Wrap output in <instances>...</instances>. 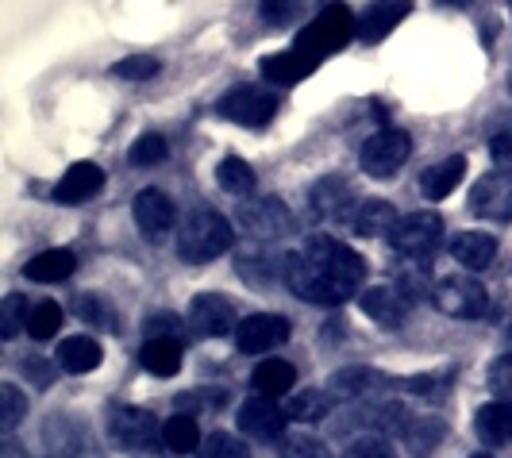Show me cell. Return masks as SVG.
Returning a JSON list of instances; mask_svg holds the SVG:
<instances>
[{"label": "cell", "instance_id": "obj_15", "mask_svg": "<svg viewBox=\"0 0 512 458\" xmlns=\"http://www.w3.org/2000/svg\"><path fill=\"white\" fill-rule=\"evenodd\" d=\"M104 185V170L97 162H74L62 181L54 185V204H81L89 201L93 193H101Z\"/></svg>", "mask_w": 512, "mask_h": 458}, {"label": "cell", "instance_id": "obj_16", "mask_svg": "<svg viewBox=\"0 0 512 458\" xmlns=\"http://www.w3.org/2000/svg\"><path fill=\"white\" fill-rule=\"evenodd\" d=\"M412 12V0H374L366 8V16L359 20V39L362 43H382L393 27H401V20Z\"/></svg>", "mask_w": 512, "mask_h": 458}, {"label": "cell", "instance_id": "obj_20", "mask_svg": "<svg viewBox=\"0 0 512 458\" xmlns=\"http://www.w3.org/2000/svg\"><path fill=\"white\" fill-rule=\"evenodd\" d=\"M474 432L486 447H512V401H493L478 408Z\"/></svg>", "mask_w": 512, "mask_h": 458}, {"label": "cell", "instance_id": "obj_27", "mask_svg": "<svg viewBox=\"0 0 512 458\" xmlns=\"http://www.w3.org/2000/svg\"><path fill=\"white\" fill-rule=\"evenodd\" d=\"M251 385H255V393H262V397H285L297 385V370L289 362H282V358H266V362L255 366Z\"/></svg>", "mask_w": 512, "mask_h": 458}, {"label": "cell", "instance_id": "obj_9", "mask_svg": "<svg viewBox=\"0 0 512 458\" xmlns=\"http://www.w3.org/2000/svg\"><path fill=\"white\" fill-rule=\"evenodd\" d=\"M470 212L482 220H512V166L493 170L470 189Z\"/></svg>", "mask_w": 512, "mask_h": 458}, {"label": "cell", "instance_id": "obj_41", "mask_svg": "<svg viewBox=\"0 0 512 458\" xmlns=\"http://www.w3.org/2000/svg\"><path fill=\"white\" fill-rule=\"evenodd\" d=\"M0 416H4V432H12L20 420H24V412H27V401H24V393L16 389V385L8 382V385H0Z\"/></svg>", "mask_w": 512, "mask_h": 458}, {"label": "cell", "instance_id": "obj_32", "mask_svg": "<svg viewBox=\"0 0 512 458\" xmlns=\"http://www.w3.org/2000/svg\"><path fill=\"white\" fill-rule=\"evenodd\" d=\"M216 181H220V189H228L235 197H247V193L255 189V170H251L243 158L228 154V158L216 166Z\"/></svg>", "mask_w": 512, "mask_h": 458}, {"label": "cell", "instance_id": "obj_35", "mask_svg": "<svg viewBox=\"0 0 512 458\" xmlns=\"http://www.w3.org/2000/svg\"><path fill=\"white\" fill-rule=\"evenodd\" d=\"M197 458H251V451H247V443L235 439V435L212 432L205 443L197 447Z\"/></svg>", "mask_w": 512, "mask_h": 458}, {"label": "cell", "instance_id": "obj_2", "mask_svg": "<svg viewBox=\"0 0 512 458\" xmlns=\"http://www.w3.org/2000/svg\"><path fill=\"white\" fill-rule=\"evenodd\" d=\"M355 35H359L355 12H351L347 4H328L320 16H312V24L301 27V35H297L293 47L301 54H308L312 62H324V58H332L335 51H343Z\"/></svg>", "mask_w": 512, "mask_h": 458}, {"label": "cell", "instance_id": "obj_8", "mask_svg": "<svg viewBox=\"0 0 512 458\" xmlns=\"http://www.w3.org/2000/svg\"><path fill=\"white\" fill-rule=\"evenodd\" d=\"M285 339H289V320L278 312H255V316L239 320V331H235V343L243 355H266V351L282 347Z\"/></svg>", "mask_w": 512, "mask_h": 458}, {"label": "cell", "instance_id": "obj_40", "mask_svg": "<svg viewBox=\"0 0 512 458\" xmlns=\"http://www.w3.org/2000/svg\"><path fill=\"white\" fill-rule=\"evenodd\" d=\"M77 316L85 320V324H97V328H116V316H112V308L104 305L97 293H85V297H77Z\"/></svg>", "mask_w": 512, "mask_h": 458}, {"label": "cell", "instance_id": "obj_5", "mask_svg": "<svg viewBox=\"0 0 512 458\" xmlns=\"http://www.w3.org/2000/svg\"><path fill=\"white\" fill-rule=\"evenodd\" d=\"M432 301L443 316H455V320H478L489 312V293L482 289V281L466 278V274L439 278L432 289Z\"/></svg>", "mask_w": 512, "mask_h": 458}, {"label": "cell", "instance_id": "obj_30", "mask_svg": "<svg viewBox=\"0 0 512 458\" xmlns=\"http://www.w3.org/2000/svg\"><path fill=\"white\" fill-rule=\"evenodd\" d=\"M332 401L335 397L324 389H305L285 408H289V420H297V424H320L324 416H332Z\"/></svg>", "mask_w": 512, "mask_h": 458}, {"label": "cell", "instance_id": "obj_17", "mask_svg": "<svg viewBox=\"0 0 512 458\" xmlns=\"http://www.w3.org/2000/svg\"><path fill=\"white\" fill-rule=\"evenodd\" d=\"M135 224L143 228V235H166V231L174 228V201L162 193V189H143L139 197H135Z\"/></svg>", "mask_w": 512, "mask_h": 458}, {"label": "cell", "instance_id": "obj_26", "mask_svg": "<svg viewBox=\"0 0 512 458\" xmlns=\"http://www.w3.org/2000/svg\"><path fill=\"white\" fill-rule=\"evenodd\" d=\"M139 362L154 378H174L181 370V343L178 339H147L139 351Z\"/></svg>", "mask_w": 512, "mask_h": 458}, {"label": "cell", "instance_id": "obj_33", "mask_svg": "<svg viewBox=\"0 0 512 458\" xmlns=\"http://www.w3.org/2000/svg\"><path fill=\"white\" fill-rule=\"evenodd\" d=\"M486 143H489V154H493L497 162H512V108L509 112H497V116L489 120Z\"/></svg>", "mask_w": 512, "mask_h": 458}, {"label": "cell", "instance_id": "obj_31", "mask_svg": "<svg viewBox=\"0 0 512 458\" xmlns=\"http://www.w3.org/2000/svg\"><path fill=\"white\" fill-rule=\"evenodd\" d=\"M405 443H409V451L416 458H424V455H432L436 451V443L443 439V424L439 420H432V416H424V420H412L409 416V424H405Z\"/></svg>", "mask_w": 512, "mask_h": 458}, {"label": "cell", "instance_id": "obj_1", "mask_svg": "<svg viewBox=\"0 0 512 458\" xmlns=\"http://www.w3.org/2000/svg\"><path fill=\"white\" fill-rule=\"evenodd\" d=\"M282 281L308 305H343L362 293L366 262L332 235H312L305 251L282 258Z\"/></svg>", "mask_w": 512, "mask_h": 458}, {"label": "cell", "instance_id": "obj_45", "mask_svg": "<svg viewBox=\"0 0 512 458\" xmlns=\"http://www.w3.org/2000/svg\"><path fill=\"white\" fill-rule=\"evenodd\" d=\"M178 316L170 312H158V316H147V339H178Z\"/></svg>", "mask_w": 512, "mask_h": 458}, {"label": "cell", "instance_id": "obj_14", "mask_svg": "<svg viewBox=\"0 0 512 458\" xmlns=\"http://www.w3.org/2000/svg\"><path fill=\"white\" fill-rule=\"evenodd\" d=\"M359 305H362V312H366L374 324H382V328H401L405 316H409L405 293H401V289H389V285H370V289H362Z\"/></svg>", "mask_w": 512, "mask_h": 458}, {"label": "cell", "instance_id": "obj_42", "mask_svg": "<svg viewBox=\"0 0 512 458\" xmlns=\"http://www.w3.org/2000/svg\"><path fill=\"white\" fill-rule=\"evenodd\" d=\"M282 458H332V451L312 435H289L282 443Z\"/></svg>", "mask_w": 512, "mask_h": 458}, {"label": "cell", "instance_id": "obj_25", "mask_svg": "<svg viewBox=\"0 0 512 458\" xmlns=\"http://www.w3.org/2000/svg\"><path fill=\"white\" fill-rule=\"evenodd\" d=\"M77 270V255L66 251V247H54V251H43L35 255L24 266V274L31 281H43V285H54V281H66Z\"/></svg>", "mask_w": 512, "mask_h": 458}, {"label": "cell", "instance_id": "obj_4", "mask_svg": "<svg viewBox=\"0 0 512 458\" xmlns=\"http://www.w3.org/2000/svg\"><path fill=\"white\" fill-rule=\"evenodd\" d=\"M443 243V216L439 212H409L389 231V247L401 258H432Z\"/></svg>", "mask_w": 512, "mask_h": 458}, {"label": "cell", "instance_id": "obj_39", "mask_svg": "<svg viewBox=\"0 0 512 458\" xmlns=\"http://www.w3.org/2000/svg\"><path fill=\"white\" fill-rule=\"evenodd\" d=\"M343 458H397V451H393V443H389L382 432H370V435H359V439L343 451Z\"/></svg>", "mask_w": 512, "mask_h": 458}, {"label": "cell", "instance_id": "obj_13", "mask_svg": "<svg viewBox=\"0 0 512 458\" xmlns=\"http://www.w3.org/2000/svg\"><path fill=\"white\" fill-rule=\"evenodd\" d=\"M239 220L258 239H282L293 231V212L282 201H270V197L266 201H247L239 208Z\"/></svg>", "mask_w": 512, "mask_h": 458}, {"label": "cell", "instance_id": "obj_3", "mask_svg": "<svg viewBox=\"0 0 512 458\" xmlns=\"http://www.w3.org/2000/svg\"><path fill=\"white\" fill-rule=\"evenodd\" d=\"M231 243H235V231H231L228 220L220 212H212V208H201L181 228L178 255L185 262H193V266H205V262L220 258L224 251H231Z\"/></svg>", "mask_w": 512, "mask_h": 458}, {"label": "cell", "instance_id": "obj_10", "mask_svg": "<svg viewBox=\"0 0 512 458\" xmlns=\"http://www.w3.org/2000/svg\"><path fill=\"white\" fill-rule=\"evenodd\" d=\"M154 435H158V424H154V416L147 408H135V405L112 408V416H108V439H112L116 447H124V451H143V447L154 443Z\"/></svg>", "mask_w": 512, "mask_h": 458}, {"label": "cell", "instance_id": "obj_11", "mask_svg": "<svg viewBox=\"0 0 512 458\" xmlns=\"http://www.w3.org/2000/svg\"><path fill=\"white\" fill-rule=\"evenodd\" d=\"M189 328L197 331V335H205V339H220V335L239 331V316H235V308H231L228 297H220V293H201V297H193V305H189Z\"/></svg>", "mask_w": 512, "mask_h": 458}, {"label": "cell", "instance_id": "obj_12", "mask_svg": "<svg viewBox=\"0 0 512 458\" xmlns=\"http://www.w3.org/2000/svg\"><path fill=\"white\" fill-rule=\"evenodd\" d=\"M289 424V408L278 405V397H251L239 408V432L255 435V439H282Z\"/></svg>", "mask_w": 512, "mask_h": 458}, {"label": "cell", "instance_id": "obj_38", "mask_svg": "<svg viewBox=\"0 0 512 458\" xmlns=\"http://www.w3.org/2000/svg\"><path fill=\"white\" fill-rule=\"evenodd\" d=\"M27 316H31V308L20 293H8L4 297V305H0V335L4 339H16L20 328H27Z\"/></svg>", "mask_w": 512, "mask_h": 458}, {"label": "cell", "instance_id": "obj_37", "mask_svg": "<svg viewBox=\"0 0 512 458\" xmlns=\"http://www.w3.org/2000/svg\"><path fill=\"white\" fill-rule=\"evenodd\" d=\"M166 154H170L166 139L151 131V135H139V139L131 143L128 162H131V166H158V162H166Z\"/></svg>", "mask_w": 512, "mask_h": 458}, {"label": "cell", "instance_id": "obj_24", "mask_svg": "<svg viewBox=\"0 0 512 458\" xmlns=\"http://www.w3.org/2000/svg\"><path fill=\"white\" fill-rule=\"evenodd\" d=\"M397 212H393V204L389 201H362L359 208H355V216H351V228L359 231L362 239H389V231L397 228Z\"/></svg>", "mask_w": 512, "mask_h": 458}, {"label": "cell", "instance_id": "obj_22", "mask_svg": "<svg viewBox=\"0 0 512 458\" xmlns=\"http://www.w3.org/2000/svg\"><path fill=\"white\" fill-rule=\"evenodd\" d=\"M54 358H58V366H62L66 374H89V370L101 366L104 351L93 335H70V339L58 343Z\"/></svg>", "mask_w": 512, "mask_h": 458}, {"label": "cell", "instance_id": "obj_6", "mask_svg": "<svg viewBox=\"0 0 512 458\" xmlns=\"http://www.w3.org/2000/svg\"><path fill=\"white\" fill-rule=\"evenodd\" d=\"M409 154H412V139H409V131H401V128H385V131H374L366 143H362V151H359V162H362V170L370 174V178H393L405 162H409Z\"/></svg>", "mask_w": 512, "mask_h": 458}, {"label": "cell", "instance_id": "obj_23", "mask_svg": "<svg viewBox=\"0 0 512 458\" xmlns=\"http://www.w3.org/2000/svg\"><path fill=\"white\" fill-rule=\"evenodd\" d=\"M451 258L466 270H486L489 262L497 258V239L486 235V231H459L451 239Z\"/></svg>", "mask_w": 512, "mask_h": 458}, {"label": "cell", "instance_id": "obj_44", "mask_svg": "<svg viewBox=\"0 0 512 458\" xmlns=\"http://www.w3.org/2000/svg\"><path fill=\"white\" fill-rule=\"evenodd\" d=\"M301 12V0H262V20L266 24H289Z\"/></svg>", "mask_w": 512, "mask_h": 458}, {"label": "cell", "instance_id": "obj_18", "mask_svg": "<svg viewBox=\"0 0 512 458\" xmlns=\"http://www.w3.org/2000/svg\"><path fill=\"white\" fill-rule=\"evenodd\" d=\"M351 204H355V189H351L343 178L316 181V189H312V212H316L320 220H343V216H355V212H351Z\"/></svg>", "mask_w": 512, "mask_h": 458}, {"label": "cell", "instance_id": "obj_46", "mask_svg": "<svg viewBox=\"0 0 512 458\" xmlns=\"http://www.w3.org/2000/svg\"><path fill=\"white\" fill-rule=\"evenodd\" d=\"M451 382L447 374H424V378H409L405 389L409 393H420V397H443V385Z\"/></svg>", "mask_w": 512, "mask_h": 458}, {"label": "cell", "instance_id": "obj_19", "mask_svg": "<svg viewBox=\"0 0 512 458\" xmlns=\"http://www.w3.org/2000/svg\"><path fill=\"white\" fill-rule=\"evenodd\" d=\"M316 66H320V62H312L308 54H301L297 47H293V51H282V54H266V58H262V77H266L270 85L289 89V85L305 81Z\"/></svg>", "mask_w": 512, "mask_h": 458}, {"label": "cell", "instance_id": "obj_7", "mask_svg": "<svg viewBox=\"0 0 512 458\" xmlns=\"http://www.w3.org/2000/svg\"><path fill=\"white\" fill-rule=\"evenodd\" d=\"M216 112L231 120V124H243V128H262L278 116V97L262 85H235L231 93L220 97Z\"/></svg>", "mask_w": 512, "mask_h": 458}, {"label": "cell", "instance_id": "obj_48", "mask_svg": "<svg viewBox=\"0 0 512 458\" xmlns=\"http://www.w3.org/2000/svg\"><path fill=\"white\" fill-rule=\"evenodd\" d=\"M509 8H512V0H509Z\"/></svg>", "mask_w": 512, "mask_h": 458}, {"label": "cell", "instance_id": "obj_29", "mask_svg": "<svg viewBox=\"0 0 512 458\" xmlns=\"http://www.w3.org/2000/svg\"><path fill=\"white\" fill-rule=\"evenodd\" d=\"M162 443H166L174 455H197V447H201L205 439H201L197 420H193L189 412H178V416H170V420L162 424Z\"/></svg>", "mask_w": 512, "mask_h": 458}, {"label": "cell", "instance_id": "obj_36", "mask_svg": "<svg viewBox=\"0 0 512 458\" xmlns=\"http://www.w3.org/2000/svg\"><path fill=\"white\" fill-rule=\"evenodd\" d=\"M158 70H162V62L151 58V54H128V58H120L112 66V77H120V81H151Z\"/></svg>", "mask_w": 512, "mask_h": 458}, {"label": "cell", "instance_id": "obj_47", "mask_svg": "<svg viewBox=\"0 0 512 458\" xmlns=\"http://www.w3.org/2000/svg\"><path fill=\"white\" fill-rule=\"evenodd\" d=\"M470 458H489V455H470Z\"/></svg>", "mask_w": 512, "mask_h": 458}, {"label": "cell", "instance_id": "obj_28", "mask_svg": "<svg viewBox=\"0 0 512 458\" xmlns=\"http://www.w3.org/2000/svg\"><path fill=\"white\" fill-rule=\"evenodd\" d=\"M462 174H466V158H447V162H439L432 166L424 178H420V193L428 197V201H443V197H451L455 189H459Z\"/></svg>", "mask_w": 512, "mask_h": 458}, {"label": "cell", "instance_id": "obj_43", "mask_svg": "<svg viewBox=\"0 0 512 458\" xmlns=\"http://www.w3.org/2000/svg\"><path fill=\"white\" fill-rule=\"evenodd\" d=\"M489 389H493L501 401H512V351L489 366Z\"/></svg>", "mask_w": 512, "mask_h": 458}, {"label": "cell", "instance_id": "obj_34", "mask_svg": "<svg viewBox=\"0 0 512 458\" xmlns=\"http://www.w3.org/2000/svg\"><path fill=\"white\" fill-rule=\"evenodd\" d=\"M58 328H62V308L54 305V301H43V305L31 308V316H27L31 339H54Z\"/></svg>", "mask_w": 512, "mask_h": 458}, {"label": "cell", "instance_id": "obj_49", "mask_svg": "<svg viewBox=\"0 0 512 458\" xmlns=\"http://www.w3.org/2000/svg\"><path fill=\"white\" fill-rule=\"evenodd\" d=\"M509 335H512V331H509Z\"/></svg>", "mask_w": 512, "mask_h": 458}, {"label": "cell", "instance_id": "obj_21", "mask_svg": "<svg viewBox=\"0 0 512 458\" xmlns=\"http://www.w3.org/2000/svg\"><path fill=\"white\" fill-rule=\"evenodd\" d=\"M389 382L385 374L378 370H370V366H347V370H335L332 378H328V393L339 397V401H359V397H370L374 389H382Z\"/></svg>", "mask_w": 512, "mask_h": 458}]
</instances>
